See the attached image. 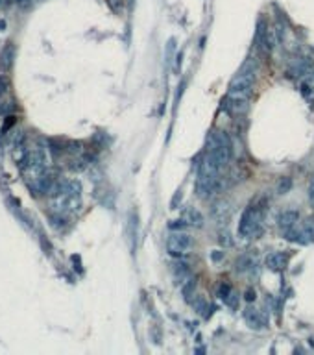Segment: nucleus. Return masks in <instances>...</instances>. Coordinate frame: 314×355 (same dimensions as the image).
I'll list each match as a JSON object with an SVG mask.
<instances>
[{
    "label": "nucleus",
    "mask_w": 314,
    "mask_h": 355,
    "mask_svg": "<svg viewBox=\"0 0 314 355\" xmlns=\"http://www.w3.org/2000/svg\"><path fill=\"white\" fill-rule=\"evenodd\" d=\"M172 272L176 276V280L179 283H185V280H189L190 278V270H189V264L183 263V261H178V263L172 264Z\"/></svg>",
    "instance_id": "11"
},
{
    "label": "nucleus",
    "mask_w": 314,
    "mask_h": 355,
    "mask_svg": "<svg viewBox=\"0 0 314 355\" xmlns=\"http://www.w3.org/2000/svg\"><path fill=\"white\" fill-rule=\"evenodd\" d=\"M285 237L288 241L299 242V244H309L314 241V218H307V220L299 222L294 228L285 232Z\"/></svg>",
    "instance_id": "3"
},
{
    "label": "nucleus",
    "mask_w": 314,
    "mask_h": 355,
    "mask_svg": "<svg viewBox=\"0 0 314 355\" xmlns=\"http://www.w3.org/2000/svg\"><path fill=\"white\" fill-rule=\"evenodd\" d=\"M257 69L259 67H257L255 58H248L242 63V67L238 69L237 76L229 83L228 98H226L228 109H231V111H235L238 115L248 111V100L251 97V93H253Z\"/></svg>",
    "instance_id": "1"
},
{
    "label": "nucleus",
    "mask_w": 314,
    "mask_h": 355,
    "mask_svg": "<svg viewBox=\"0 0 314 355\" xmlns=\"http://www.w3.org/2000/svg\"><path fill=\"white\" fill-rule=\"evenodd\" d=\"M290 189H292V178L288 176H283L277 183V193L279 194H287L290 193Z\"/></svg>",
    "instance_id": "13"
},
{
    "label": "nucleus",
    "mask_w": 314,
    "mask_h": 355,
    "mask_svg": "<svg viewBox=\"0 0 314 355\" xmlns=\"http://www.w3.org/2000/svg\"><path fill=\"white\" fill-rule=\"evenodd\" d=\"M309 198H310V202L314 204V178H312V182H310V185H309Z\"/></svg>",
    "instance_id": "18"
},
{
    "label": "nucleus",
    "mask_w": 314,
    "mask_h": 355,
    "mask_svg": "<svg viewBox=\"0 0 314 355\" xmlns=\"http://www.w3.org/2000/svg\"><path fill=\"white\" fill-rule=\"evenodd\" d=\"M312 67L314 63L310 58H299L288 67V74L294 76V78H301V76L309 74L310 70H312Z\"/></svg>",
    "instance_id": "6"
},
{
    "label": "nucleus",
    "mask_w": 314,
    "mask_h": 355,
    "mask_svg": "<svg viewBox=\"0 0 314 355\" xmlns=\"http://www.w3.org/2000/svg\"><path fill=\"white\" fill-rule=\"evenodd\" d=\"M194 289H196V283L189 278V280H187V283L183 285V289H181V291H183V298L187 301L192 300V296H194Z\"/></svg>",
    "instance_id": "14"
},
{
    "label": "nucleus",
    "mask_w": 314,
    "mask_h": 355,
    "mask_svg": "<svg viewBox=\"0 0 314 355\" xmlns=\"http://www.w3.org/2000/svg\"><path fill=\"white\" fill-rule=\"evenodd\" d=\"M218 298L226 303V305L229 307H237V301H238V296L237 292L233 291V287H231V283H228V281H222L220 285H218V291H217Z\"/></svg>",
    "instance_id": "8"
},
{
    "label": "nucleus",
    "mask_w": 314,
    "mask_h": 355,
    "mask_svg": "<svg viewBox=\"0 0 314 355\" xmlns=\"http://www.w3.org/2000/svg\"><path fill=\"white\" fill-rule=\"evenodd\" d=\"M244 320H246V324H248L251 329H255V331H263V329L268 328L266 317L263 315V311L255 309V307H248V309L244 311Z\"/></svg>",
    "instance_id": "5"
},
{
    "label": "nucleus",
    "mask_w": 314,
    "mask_h": 355,
    "mask_svg": "<svg viewBox=\"0 0 314 355\" xmlns=\"http://www.w3.org/2000/svg\"><path fill=\"white\" fill-rule=\"evenodd\" d=\"M183 220L187 222V226H190V228H203V224H205V218L201 215V211L196 209V207H187V209H185Z\"/></svg>",
    "instance_id": "10"
},
{
    "label": "nucleus",
    "mask_w": 314,
    "mask_h": 355,
    "mask_svg": "<svg viewBox=\"0 0 314 355\" xmlns=\"http://www.w3.org/2000/svg\"><path fill=\"white\" fill-rule=\"evenodd\" d=\"M8 91V80H6L4 76H0V97Z\"/></svg>",
    "instance_id": "16"
},
{
    "label": "nucleus",
    "mask_w": 314,
    "mask_h": 355,
    "mask_svg": "<svg viewBox=\"0 0 314 355\" xmlns=\"http://www.w3.org/2000/svg\"><path fill=\"white\" fill-rule=\"evenodd\" d=\"M190 244H192V239H190L187 233L183 232H174L172 235L167 239V252L172 255V257H183L185 253L189 252Z\"/></svg>",
    "instance_id": "4"
},
{
    "label": "nucleus",
    "mask_w": 314,
    "mask_h": 355,
    "mask_svg": "<svg viewBox=\"0 0 314 355\" xmlns=\"http://www.w3.org/2000/svg\"><path fill=\"white\" fill-rule=\"evenodd\" d=\"M299 222V213L296 209H285L277 215V226L281 228L283 232H287L290 228H294Z\"/></svg>",
    "instance_id": "7"
},
{
    "label": "nucleus",
    "mask_w": 314,
    "mask_h": 355,
    "mask_svg": "<svg viewBox=\"0 0 314 355\" xmlns=\"http://www.w3.org/2000/svg\"><path fill=\"white\" fill-rule=\"evenodd\" d=\"M253 264H255L253 255H251V253H242V255L235 261V270H237V272H246V270L253 269Z\"/></svg>",
    "instance_id": "12"
},
{
    "label": "nucleus",
    "mask_w": 314,
    "mask_h": 355,
    "mask_svg": "<svg viewBox=\"0 0 314 355\" xmlns=\"http://www.w3.org/2000/svg\"><path fill=\"white\" fill-rule=\"evenodd\" d=\"M255 296H257V294H255L253 289H248V291H246V300H248V301H253Z\"/></svg>",
    "instance_id": "17"
},
{
    "label": "nucleus",
    "mask_w": 314,
    "mask_h": 355,
    "mask_svg": "<svg viewBox=\"0 0 314 355\" xmlns=\"http://www.w3.org/2000/svg\"><path fill=\"white\" fill-rule=\"evenodd\" d=\"M187 226V222L183 220V218H179V220H172V224H170V230H183V228Z\"/></svg>",
    "instance_id": "15"
},
{
    "label": "nucleus",
    "mask_w": 314,
    "mask_h": 355,
    "mask_svg": "<svg viewBox=\"0 0 314 355\" xmlns=\"http://www.w3.org/2000/svg\"><path fill=\"white\" fill-rule=\"evenodd\" d=\"M288 264V253L285 252H272L268 257H266V267L274 272H279V270H285Z\"/></svg>",
    "instance_id": "9"
},
{
    "label": "nucleus",
    "mask_w": 314,
    "mask_h": 355,
    "mask_svg": "<svg viewBox=\"0 0 314 355\" xmlns=\"http://www.w3.org/2000/svg\"><path fill=\"white\" fill-rule=\"evenodd\" d=\"M220 257H224V252H220V253H213V259H215V261H218V259Z\"/></svg>",
    "instance_id": "19"
},
{
    "label": "nucleus",
    "mask_w": 314,
    "mask_h": 355,
    "mask_svg": "<svg viewBox=\"0 0 314 355\" xmlns=\"http://www.w3.org/2000/svg\"><path fill=\"white\" fill-rule=\"evenodd\" d=\"M260 222H263V207L257 204H251L246 207L238 220V235L240 237H253L260 232Z\"/></svg>",
    "instance_id": "2"
}]
</instances>
